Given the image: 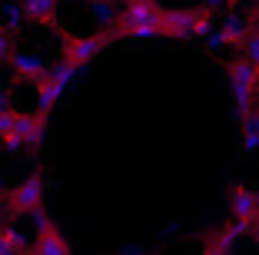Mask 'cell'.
Wrapping results in <instances>:
<instances>
[{
  "label": "cell",
  "mask_w": 259,
  "mask_h": 255,
  "mask_svg": "<svg viewBox=\"0 0 259 255\" xmlns=\"http://www.w3.org/2000/svg\"><path fill=\"white\" fill-rule=\"evenodd\" d=\"M160 17L163 10L156 4H133L130 0L126 7L120 10V20H116V37H126V40H153V37H163L160 33Z\"/></svg>",
  "instance_id": "obj_1"
},
{
  "label": "cell",
  "mask_w": 259,
  "mask_h": 255,
  "mask_svg": "<svg viewBox=\"0 0 259 255\" xmlns=\"http://www.w3.org/2000/svg\"><path fill=\"white\" fill-rule=\"evenodd\" d=\"M226 76H229V86H233L236 113H239V120H243L246 113L256 110V99H259V67L249 63L246 57H236V60L226 63Z\"/></svg>",
  "instance_id": "obj_2"
},
{
  "label": "cell",
  "mask_w": 259,
  "mask_h": 255,
  "mask_svg": "<svg viewBox=\"0 0 259 255\" xmlns=\"http://www.w3.org/2000/svg\"><path fill=\"white\" fill-rule=\"evenodd\" d=\"M256 27H259V10L256 7H252V14L233 10V14L220 23V30L209 33V46H216V50H220V46H243Z\"/></svg>",
  "instance_id": "obj_3"
},
{
  "label": "cell",
  "mask_w": 259,
  "mask_h": 255,
  "mask_svg": "<svg viewBox=\"0 0 259 255\" xmlns=\"http://www.w3.org/2000/svg\"><path fill=\"white\" fill-rule=\"evenodd\" d=\"M44 195H47L44 176H40V173L27 176V179H23V182H17L14 189H7L10 212H17V216H30L33 209H40V206H44Z\"/></svg>",
  "instance_id": "obj_4"
},
{
  "label": "cell",
  "mask_w": 259,
  "mask_h": 255,
  "mask_svg": "<svg viewBox=\"0 0 259 255\" xmlns=\"http://www.w3.org/2000/svg\"><path fill=\"white\" fill-rule=\"evenodd\" d=\"M116 40V33H87V37H67V46H63V60L73 63V67H87V63L97 57L103 46Z\"/></svg>",
  "instance_id": "obj_5"
},
{
  "label": "cell",
  "mask_w": 259,
  "mask_h": 255,
  "mask_svg": "<svg viewBox=\"0 0 259 255\" xmlns=\"http://www.w3.org/2000/svg\"><path fill=\"white\" fill-rule=\"evenodd\" d=\"M196 20H199V10H183V7L163 10L160 33L166 40H193L196 37Z\"/></svg>",
  "instance_id": "obj_6"
},
{
  "label": "cell",
  "mask_w": 259,
  "mask_h": 255,
  "mask_svg": "<svg viewBox=\"0 0 259 255\" xmlns=\"http://www.w3.org/2000/svg\"><path fill=\"white\" fill-rule=\"evenodd\" d=\"M229 212H233V222H246L252 225L259 219V202H256V189L249 186H233L229 189Z\"/></svg>",
  "instance_id": "obj_7"
},
{
  "label": "cell",
  "mask_w": 259,
  "mask_h": 255,
  "mask_svg": "<svg viewBox=\"0 0 259 255\" xmlns=\"http://www.w3.org/2000/svg\"><path fill=\"white\" fill-rule=\"evenodd\" d=\"M10 67H14V73L20 76V80L27 83H44L47 76H50V63L40 57V53H27V50H17L14 57H10Z\"/></svg>",
  "instance_id": "obj_8"
},
{
  "label": "cell",
  "mask_w": 259,
  "mask_h": 255,
  "mask_svg": "<svg viewBox=\"0 0 259 255\" xmlns=\"http://www.w3.org/2000/svg\"><path fill=\"white\" fill-rule=\"evenodd\" d=\"M14 133L23 139L27 149L37 152L40 146H44V136H47V116H40V113H17V129Z\"/></svg>",
  "instance_id": "obj_9"
},
{
  "label": "cell",
  "mask_w": 259,
  "mask_h": 255,
  "mask_svg": "<svg viewBox=\"0 0 259 255\" xmlns=\"http://www.w3.org/2000/svg\"><path fill=\"white\" fill-rule=\"evenodd\" d=\"M57 4H60V0H20L27 20L47 23V27H54V23H57Z\"/></svg>",
  "instance_id": "obj_10"
},
{
  "label": "cell",
  "mask_w": 259,
  "mask_h": 255,
  "mask_svg": "<svg viewBox=\"0 0 259 255\" xmlns=\"http://www.w3.org/2000/svg\"><path fill=\"white\" fill-rule=\"evenodd\" d=\"M30 255H73V252H70L67 239H63L57 229H50V232H40L37 239H33Z\"/></svg>",
  "instance_id": "obj_11"
},
{
  "label": "cell",
  "mask_w": 259,
  "mask_h": 255,
  "mask_svg": "<svg viewBox=\"0 0 259 255\" xmlns=\"http://www.w3.org/2000/svg\"><path fill=\"white\" fill-rule=\"evenodd\" d=\"M63 90H67V86L57 83V80H50V76H47L44 83H37V113H40V116H47V113L54 110L57 99L63 96Z\"/></svg>",
  "instance_id": "obj_12"
},
{
  "label": "cell",
  "mask_w": 259,
  "mask_h": 255,
  "mask_svg": "<svg viewBox=\"0 0 259 255\" xmlns=\"http://www.w3.org/2000/svg\"><path fill=\"white\" fill-rule=\"evenodd\" d=\"M23 23H27V14H23L20 0H0V27L7 33H20Z\"/></svg>",
  "instance_id": "obj_13"
},
{
  "label": "cell",
  "mask_w": 259,
  "mask_h": 255,
  "mask_svg": "<svg viewBox=\"0 0 259 255\" xmlns=\"http://www.w3.org/2000/svg\"><path fill=\"white\" fill-rule=\"evenodd\" d=\"M239 126H243V152L246 156L259 152V106L252 113H246L243 120H239Z\"/></svg>",
  "instance_id": "obj_14"
},
{
  "label": "cell",
  "mask_w": 259,
  "mask_h": 255,
  "mask_svg": "<svg viewBox=\"0 0 259 255\" xmlns=\"http://www.w3.org/2000/svg\"><path fill=\"white\" fill-rule=\"evenodd\" d=\"M0 235H4V239H7V242H10V245H14V248H17L20 255H30L33 242H27V239H23V235H20V232L14 229V225H4V229H0Z\"/></svg>",
  "instance_id": "obj_15"
},
{
  "label": "cell",
  "mask_w": 259,
  "mask_h": 255,
  "mask_svg": "<svg viewBox=\"0 0 259 255\" xmlns=\"http://www.w3.org/2000/svg\"><path fill=\"white\" fill-rule=\"evenodd\" d=\"M30 225L37 229V235H40V232H50V229H54V219L47 216L44 206H40V209H33V212H30Z\"/></svg>",
  "instance_id": "obj_16"
},
{
  "label": "cell",
  "mask_w": 259,
  "mask_h": 255,
  "mask_svg": "<svg viewBox=\"0 0 259 255\" xmlns=\"http://www.w3.org/2000/svg\"><path fill=\"white\" fill-rule=\"evenodd\" d=\"M243 57H246L249 63H256V67H259V27L249 33V40L243 43Z\"/></svg>",
  "instance_id": "obj_17"
},
{
  "label": "cell",
  "mask_w": 259,
  "mask_h": 255,
  "mask_svg": "<svg viewBox=\"0 0 259 255\" xmlns=\"http://www.w3.org/2000/svg\"><path fill=\"white\" fill-rule=\"evenodd\" d=\"M14 33H7L4 27H0V63H10V57H14Z\"/></svg>",
  "instance_id": "obj_18"
},
{
  "label": "cell",
  "mask_w": 259,
  "mask_h": 255,
  "mask_svg": "<svg viewBox=\"0 0 259 255\" xmlns=\"http://www.w3.org/2000/svg\"><path fill=\"white\" fill-rule=\"evenodd\" d=\"M14 129H17V110H10V113L0 116V139H7Z\"/></svg>",
  "instance_id": "obj_19"
},
{
  "label": "cell",
  "mask_w": 259,
  "mask_h": 255,
  "mask_svg": "<svg viewBox=\"0 0 259 255\" xmlns=\"http://www.w3.org/2000/svg\"><path fill=\"white\" fill-rule=\"evenodd\" d=\"M236 7V0H203V10L209 14H220V10H233Z\"/></svg>",
  "instance_id": "obj_20"
},
{
  "label": "cell",
  "mask_w": 259,
  "mask_h": 255,
  "mask_svg": "<svg viewBox=\"0 0 259 255\" xmlns=\"http://www.w3.org/2000/svg\"><path fill=\"white\" fill-rule=\"evenodd\" d=\"M0 146H4V149H7V152H17V149H27V146H23V139H20V136H17V133H10L7 139H0Z\"/></svg>",
  "instance_id": "obj_21"
},
{
  "label": "cell",
  "mask_w": 259,
  "mask_h": 255,
  "mask_svg": "<svg viewBox=\"0 0 259 255\" xmlns=\"http://www.w3.org/2000/svg\"><path fill=\"white\" fill-rule=\"evenodd\" d=\"M10 110H14V106H10V93L0 86V116H4V113H10Z\"/></svg>",
  "instance_id": "obj_22"
},
{
  "label": "cell",
  "mask_w": 259,
  "mask_h": 255,
  "mask_svg": "<svg viewBox=\"0 0 259 255\" xmlns=\"http://www.w3.org/2000/svg\"><path fill=\"white\" fill-rule=\"evenodd\" d=\"M0 255H20V252H17V248L10 245V242L4 239V235H0Z\"/></svg>",
  "instance_id": "obj_23"
},
{
  "label": "cell",
  "mask_w": 259,
  "mask_h": 255,
  "mask_svg": "<svg viewBox=\"0 0 259 255\" xmlns=\"http://www.w3.org/2000/svg\"><path fill=\"white\" fill-rule=\"evenodd\" d=\"M7 216H10V202L4 199V195H0V225L7 222Z\"/></svg>",
  "instance_id": "obj_24"
},
{
  "label": "cell",
  "mask_w": 259,
  "mask_h": 255,
  "mask_svg": "<svg viewBox=\"0 0 259 255\" xmlns=\"http://www.w3.org/2000/svg\"><path fill=\"white\" fill-rule=\"evenodd\" d=\"M249 235H252V242H256V248H259V219L252 222V229H249Z\"/></svg>",
  "instance_id": "obj_25"
},
{
  "label": "cell",
  "mask_w": 259,
  "mask_h": 255,
  "mask_svg": "<svg viewBox=\"0 0 259 255\" xmlns=\"http://www.w3.org/2000/svg\"><path fill=\"white\" fill-rule=\"evenodd\" d=\"M203 255H226V252H223V248H216L213 242H209V245H206V252H203Z\"/></svg>",
  "instance_id": "obj_26"
},
{
  "label": "cell",
  "mask_w": 259,
  "mask_h": 255,
  "mask_svg": "<svg viewBox=\"0 0 259 255\" xmlns=\"http://www.w3.org/2000/svg\"><path fill=\"white\" fill-rule=\"evenodd\" d=\"M120 255H150V252H140V248H123Z\"/></svg>",
  "instance_id": "obj_27"
},
{
  "label": "cell",
  "mask_w": 259,
  "mask_h": 255,
  "mask_svg": "<svg viewBox=\"0 0 259 255\" xmlns=\"http://www.w3.org/2000/svg\"><path fill=\"white\" fill-rule=\"evenodd\" d=\"M4 189H7V179H4V176H0V192H4Z\"/></svg>",
  "instance_id": "obj_28"
},
{
  "label": "cell",
  "mask_w": 259,
  "mask_h": 255,
  "mask_svg": "<svg viewBox=\"0 0 259 255\" xmlns=\"http://www.w3.org/2000/svg\"><path fill=\"white\" fill-rule=\"evenodd\" d=\"M87 4H107V0H87Z\"/></svg>",
  "instance_id": "obj_29"
},
{
  "label": "cell",
  "mask_w": 259,
  "mask_h": 255,
  "mask_svg": "<svg viewBox=\"0 0 259 255\" xmlns=\"http://www.w3.org/2000/svg\"><path fill=\"white\" fill-rule=\"evenodd\" d=\"M133 4H153V0H133Z\"/></svg>",
  "instance_id": "obj_30"
},
{
  "label": "cell",
  "mask_w": 259,
  "mask_h": 255,
  "mask_svg": "<svg viewBox=\"0 0 259 255\" xmlns=\"http://www.w3.org/2000/svg\"><path fill=\"white\" fill-rule=\"evenodd\" d=\"M249 4H252V7H256V10H259V0H249Z\"/></svg>",
  "instance_id": "obj_31"
},
{
  "label": "cell",
  "mask_w": 259,
  "mask_h": 255,
  "mask_svg": "<svg viewBox=\"0 0 259 255\" xmlns=\"http://www.w3.org/2000/svg\"><path fill=\"white\" fill-rule=\"evenodd\" d=\"M256 202H259V189H256Z\"/></svg>",
  "instance_id": "obj_32"
}]
</instances>
